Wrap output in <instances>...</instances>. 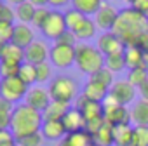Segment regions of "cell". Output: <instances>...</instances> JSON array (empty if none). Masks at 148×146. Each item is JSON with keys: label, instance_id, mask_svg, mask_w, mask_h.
Segmentation results:
<instances>
[{"label": "cell", "instance_id": "44", "mask_svg": "<svg viewBox=\"0 0 148 146\" xmlns=\"http://www.w3.org/2000/svg\"><path fill=\"white\" fill-rule=\"evenodd\" d=\"M11 122H12V111L0 110V130L11 129Z\"/></svg>", "mask_w": 148, "mask_h": 146}, {"label": "cell", "instance_id": "2", "mask_svg": "<svg viewBox=\"0 0 148 146\" xmlns=\"http://www.w3.org/2000/svg\"><path fill=\"white\" fill-rule=\"evenodd\" d=\"M44 123L42 111L28 106L26 103L16 104L12 110V122H11V130L16 136V139L40 132V127Z\"/></svg>", "mask_w": 148, "mask_h": 146}, {"label": "cell", "instance_id": "25", "mask_svg": "<svg viewBox=\"0 0 148 146\" xmlns=\"http://www.w3.org/2000/svg\"><path fill=\"white\" fill-rule=\"evenodd\" d=\"M131 122H134V125H148V101L146 99H139L134 103L131 110Z\"/></svg>", "mask_w": 148, "mask_h": 146}, {"label": "cell", "instance_id": "18", "mask_svg": "<svg viewBox=\"0 0 148 146\" xmlns=\"http://www.w3.org/2000/svg\"><path fill=\"white\" fill-rule=\"evenodd\" d=\"M113 136H115V146H136L134 127H131V123L113 127Z\"/></svg>", "mask_w": 148, "mask_h": 146}, {"label": "cell", "instance_id": "26", "mask_svg": "<svg viewBox=\"0 0 148 146\" xmlns=\"http://www.w3.org/2000/svg\"><path fill=\"white\" fill-rule=\"evenodd\" d=\"M71 7L77 9L79 12H82L84 16H92L99 11V7L103 5V0H71Z\"/></svg>", "mask_w": 148, "mask_h": 146}, {"label": "cell", "instance_id": "41", "mask_svg": "<svg viewBox=\"0 0 148 146\" xmlns=\"http://www.w3.org/2000/svg\"><path fill=\"white\" fill-rule=\"evenodd\" d=\"M14 19H16V11L11 5H4V9L0 11V23H11V25H14Z\"/></svg>", "mask_w": 148, "mask_h": 146}, {"label": "cell", "instance_id": "5", "mask_svg": "<svg viewBox=\"0 0 148 146\" xmlns=\"http://www.w3.org/2000/svg\"><path fill=\"white\" fill-rule=\"evenodd\" d=\"M103 118L112 127L125 125L131 122V110H127V106L124 104H119L113 98L106 96L103 101Z\"/></svg>", "mask_w": 148, "mask_h": 146}, {"label": "cell", "instance_id": "13", "mask_svg": "<svg viewBox=\"0 0 148 146\" xmlns=\"http://www.w3.org/2000/svg\"><path fill=\"white\" fill-rule=\"evenodd\" d=\"M77 110H80L82 117L86 118V122H91V120H98V118H103V103H98V101H91L87 99L86 96H79L77 98Z\"/></svg>", "mask_w": 148, "mask_h": 146}, {"label": "cell", "instance_id": "19", "mask_svg": "<svg viewBox=\"0 0 148 146\" xmlns=\"http://www.w3.org/2000/svg\"><path fill=\"white\" fill-rule=\"evenodd\" d=\"M124 59H125V68H129V70L141 68L143 66V59H145V52L138 45H125Z\"/></svg>", "mask_w": 148, "mask_h": 146}, {"label": "cell", "instance_id": "55", "mask_svg": "<svg viewBox=\"0 0 148 146\" xmlns=\"http://www.w3.org/2000/svg\"><path fill=\"white\" fill-rule=\"evenodd\" d=\"M91 146H98V144H94V143H92V144H91Z\"/></svg>", "mask_w": 148, "mask_h": 146}, {"label": "cell", "instance_id": "37", "mask_svg": "<svg viewBox=\"0 0 148 146\" xmlns=\"http://www.w3.org/2000/svg\"><path fill=\"white\" fill-rule=\"evenodd\" d=\"M136 146H148V125H134Z\"/></svg>", "mask_w": 148, "mask_h": 146}, {"label": "cell", "instance_id": "17", "mask_svg": "<svg viewBox=\"0 0 148 146\" xmlns=\"http://www.w3.org/2000/svg\"><path fill=\"white\" fill-rule=\"evenodd\" d=\"M35 40V33L32 30L30 25H23V23H18L14 25V35H12V44L26 49L32 42Z\"/></svg>", "mask_w": 148, "mask_h": 146}, {"label": "cell", "instance_id": "33", "mask_svg": "<svg viewBox=\"0 0 148 146\" xmlns=\"http://www.w3.org/2000/svg\"><path fill=\"white\" fill-rule=\"evenodd\" d=\"M146 78H148V71H146L143 66H141V68H132V70H129V73H127V82H129L131 85H134L136 89H139Z\"/></svg>", "mask_w": 148, "mask_h": 146}, {"label": "cell", "instance_id": "28", "mask_svg": "<svg viewBox=\"0 0 148 146\" xmlns=\"http://www.w3.org/2000/svg\"><path fill=\"white\" fill-rule=\"evenodd\" d=\"M96 23H94V19H91V18H87L75 31H73V33H75V37H77V40H91L94 35H96Z\"/></svg>", "mask_w": 148, "mask_h": 146}, {"label": "cell", "instance_id": "40", "mask_svg": "<svg viewBox=\"0 0 148 146\" xmlns=\"http://www.w3.org/2000/svg\"><path fill=\"white\" fill-rule=\"evenodd\" d=\"M0 146H18V143H16V136L12 134L11 129L0 130Z\"/></svg>", "mask_w": 148, "mask_h": 146}, {"label": "cell", "instance_id": "16", "mask_svg": "<svg viewBox=\"0 0 148 146\" xmlns=\"http://www.w3.org/2000/svg\"><path fill=\"white\" fill-rule=\"evenodd\" d=\"M63 125L66 129V134L68 132H75V130H84L86 129V118L82 117L80 110L77 108H70L68 113L63 117Z\"/></svg>", "mask_w": 148, "mask_h": 146}, {"label": "cell", "instance_id": "46", "mask_svg": "<svg viewBox=\"0 0 148 146\" xmlns=\"http://www.w3.org/2000/svg\"><path fill=\"white\" fill-rule=\"evenodd\" d=\"M138 92L141 94V99H146V101H148V78L143 82V85L138 89Z\"/></svg>", "mask_w": 148, "mask_h": 146}, {"label": "cell", "instance_id": "38", "mask_svg": "<svg viewBox=\"0 0 148 146\" xmlns=\"http://www.w3.org/2000/svg\"><path fill=\"white\" fill-rule=\"evenodd\" d=\"M49 12H51V9H47V7H37V11H35V16H33V21H32V25L35 26V28H42L44 26V23H45V19L49 18Z\"/></svg>", "mask_w": 148, "mask_h": 146}, {"label": "cell", "instance_id": "14", "mask_svg": "<svg viewBox=\"0 0 148 146\" xmlns=\"http://www.w3.org/2000/svg\"><path fill=\"white\" fill-rule=\"evenodd\" d=\"M25 103L38 111H44L49 103H51V96H49V91L47 89H42V87H33L28 91L26 98H25Z\"/></svg>", "mask_w": 148, "mask_h": 146}, {"label": "cell", "instance_id": "54", "mask_svg": "<svg viewBox=\"0 0 148 146\" xmlns=\"http://www.w3.org/2000/svg\"><path fill=\"white\" fill-rule=\"evenodd\" d=\"M4 5H5V4H4V0H0V11L4 9Z\"/></svg>", "mask_w": 148, "mask_h": 146}, {"label": "cell", "instance_id": "30", "mask_svg": "<svg viewBox=\"0 0 148 146\" xmlns=\"http://www.w3.org/2000/svg\"><path fill=\"white\" fill-rule=\"evenodd\" d=\"M86 19H87V16H84L82 12H79L77 9H73V7L64 11V21H66V28L70 31H75Z\"/></svg>", "mask_w": 148, "mask_h": 146}, {"label": "cell", "instance_id": "11", "mask_svg": "<svg viewBox=\"0 0 148 146\" xmlns=\"http://www.w3.org/2000/svg\"><path fill=\"white\" fill-rule=\"evenodd\" d=\"M49 47L44 40H33L26 49H25V63H30L33 66L47 63L49 57Z\"/></svg>", "mask_w": 148, "mask_h": 146}, {"label": "cell", "instance_id": "32", "mask_svg": "<svg viewBox=\"0 0 148 146\" xmlns=\"http://www.w3.org/2000/svg\"><path fill=\"white\" fill-rule=\"evenodd\" d=\"M18 77L30 87L37 82V71H35V66L30 64V63H23L19 66V73H18Z\"/></svg>", "mask_w": 148, "mask_h": 146}, {"label": "cell", "instance_id": "8", "mask_svg": "<svg viewBox=\"0 0 148 146\" xmlns=\"http://www.w3.org/2000/svg\"><path fill=\"white\" fill-rule=\"evenodd\" d=\"M49 57L56 68H61V70L70 68L71 64H75V47L61 45V44L54 42V45L49 50Z\"/></svg>", "mask_w": 148, "mask_h": 146}, {"label": "cell", "instance_id": "43", "mask_svg": "<svg viewBox=\"0 0 148 146\" xmlns=\"http://www.w3.org/2000/svg\"><path fill=\"white\" fill-rule=\"evenodd\" d=\"M125 2L129 4V7L136 9L138 12H141L148 18V0H125Z\"/></svg>", "mask_w": 148, "mask_h": 146}, {"label": "cell", "instance_id": "4", "mask_svg": "<svg viewBox=\"0 0 148 146\" xmlns=\"http://www.w3.org/2000/svg\"><path fill=\"white\" fill-rule=\"evenodd\" d=\"M77 82L73 80L71 77L66 75H59L54 77L49 84V96L51 101H59V103H71L73 99L77 98Z\"/></svg>", "mask_w": 148, "mask_h": 146}, {"label": "cell", "instance_id": "29", "mask_svg": "<svg viewBox=\"0 0 148 146\" xmlns=\"http://www.w3.org/2000/svg\"><path fill=\"white\" fill-rule=\"evenodd\" d=\"M89 80H92V82H96V84H99V85H103V87H106V89L110 91V87H112L113 82H115V73L110 71V70L105 66V68H101L99 71H96L94 75H91Z\"/></svg>", "mask_w": 148, "mask_h": 146}, {"label": "cell", "instance_id": "27", "mask_svg": "<svg viewBox=\"0 0 148 146\" xmlns=\"http://www.w3.org/2000/svg\"><path fill=\"white\" fill-rule=\"evenodd\" d=\"M14 11H16V19H18L19 23H23V25H30V23L33 21V16H35L37 7L30 2V0H26V2L16 5Z\"/></svg>", "mask_w": 148, "mask_h": 146}, {"label": "cell", "instance_id": "3", "mask_svg": "<svg viewBox=\"0 0 148 146\" xmlns=\"http://www.w3.org/2000/svg\"><path fill=\"white\" fill-rule=\"evenodd\" d=\"M75 64L82 73L91 77L101 68H105V56L98 47L89 44H80L75 47Z\"/></svg>", "mask_w": 148, "mask_h": 146}, {"label": "cell", "instance_id": "47", "mask_svg": "<svg viewBox=\"0 0 148 146\" xmlns=\"http://www.w3.org/2000/svg\"><path fill=\"white\" fill-rule=\"evenodd\" d=\"M70 2L71 0H49V5H52L54 9H59V7H63V5H66Z\"/></svg>", "mask_w": 148, "mask_h": 146}, {"label": "cell", "instance_id": "53", "mask_svg": "<svg viewBox=\"0 0 148 146\" xmlns=\"http://www.w3.org/2000/svg\"><path fill=\"white\" fill-rule=\"evenodd\" d=\"M56 146H66V144H64V143H63V139H61V141H58V144H56Z\"/></svg>", "mask_w": 148, "mask_h": 146}, {"label": "cell", "instance_id": "21", "mask_svg": "<svg viewBox=\"0 0 148 146\" xmlns=\"http://www.w3.org/2000/svg\"><path fill=\"white\" fill-rule=\"evenodd\" d=\"M92 143L98 146H115V136H113V127L110 123H103L94 134H92Z\"/></svg>", "mask_w": 148, "mask_h": 146}, {"label": "cell", "instance_id": "20", "mask_svg": "<svg viewBox=\"0 0 148 146\" xmlns=\"http://www.w3.org/2000/svg\"><path fill=\"white\" fill-rule=\"evenodd\" d=\"M71 106L68 103H59V101H51L49 106L42 111V117H44V122L45 120H63V117L68 113Z\"/></svg>", "mask_w": 148, "mask_h": 146}, {"label": "cell", "instance_id": "42", "mask_svg": "<svg viewBox=\"0 0 148 146\" xmlns=\"http://www.w3.org/2000/svg\"><path fill=\"white\" fill-rule=\"evenodd\" d=\"M56 44H61V45H71V47H75V44H77V37H75V33L73 31H70V30H66L58 40H56Z\"/></svg>", "mask_w": 148, "mask_h": 146}, {"label": "cell", "instance_id": "49", "mask_svg": "<svg viewBox=\"0 0 148 146\" xmlns=\"http://www.w3.org/2000/svg\"><path fill=\"white\" fill-rule=\"evenodd\" d=\"M30 2L35 7H45V5H49V0H30Z\"/></svg>", "mask_w": 148, "mask_h": 146}, {"label": "cell", "instance_id": "9", "mask_svg": "<svg viewBox=\"0 0 148 146\" xmlns=\"http://www.w3.org/2000/svg\"><path fill=\"white\" fill-rule=\"evenodd\" d=\"M108 96L113 98L119 104L127 106V104L132 103L134 98H136V87L131 85L127 80H115L113 85H112L110 91H108Z\"/></svg>", "mask_w": 148, "mask_h": 146}, {"label": "cell", "instance_id": "45", "mask_svg": "<svg viewBox=\"0 0 148 146\" xmlns=\"http://www.w3.org/2000/svg\"><path fill=\"white\" fill-rule=\"evenodd\" d=\"M138 47L145 52V54H148V33H145L141 38H139V42H138Z\"/></svg>", "mask_w": 148, "mask_h": 146}, {"label": "cell", "instance_id": "34", "mask_svg": "<svg viewBox=\"0 0 148 146\" xmlns=\"http://www.w3.org/2000/svg\"><path fill=\"white\" fill-rule=\"evenodd\" d=\"M19 66H21V64H12V63L0 61V78H12V77H18Z\"/></svg>", "mask_w": 148, "mask_h": 146}, {"label": "cell", "instance_id": "50", "mask_svg": "<svg viewBox=\"0 0 148 146\" xmlns=\"http://www.w3.org/2000/svg\"><path fill=\"white\" fill-rule=\"evenodd\" d=\"M143 68L148 71V54H145V59H143Z\"/></svg>", "mask_w": 148, "mask_h": 146}, {"label": "cell", "instance_id": "24", "mask_svg": "<svg viewBox=\"0 0 148 146\" xmlns=\"http://www.w3.org/2000/svg\"><path fill=\"white\" fill-rule=\"evenodd\" d=\"M0 61L12 63V64H23L25 63V49L9 42V44H5V49H4V54H2Z\"/></svg>", "mask_w": 148, "mask_h": 146}, {"label": "cell", "instance_id": "31", "mask_svg": "<svg viewBox=\"0 0 148 146\" xmlns=\"http://www.w3.org/2000/svg\"><path fill=\"white\" fill-rule=\"evenodd\" d=\"M105 66L113 71V73H119L125 68V59H124V50L122 52H115V54H110L105 57Z\"/></svg>", "mask_w": 148, "mask_h": 146}, {"label": "cell", "instance_id": "1", "mask_svg": "<svg viewBox=\"0 0 148 146\" xmlns=\"http://www.w3.org/2000/svg\"><path fill=\"white\" fill-rule=\"evenodd\" d=\"M124 45H138L139 38L148 33V18L132 7L119 11V18L112 30Z\"/></svg>", "mask_w": 148, "mask_h": 146}, {"label": "cell", "instance_id": "10", "mask_svg": "<svg viewBox=\"0 0 148 146\" xmlns=\"http://www.w3.org/2000/svg\"><path fill=\"white\" fill-rule=\"evenodd\" d=\"M117 18H119V11L113 5H110L108 2H103V5L99 7V11L94 14V23L103 31H112L113 26H115Z\"/></svg>", "mask_w": 148, "mask_h": 146}, {"label": "cell", "instance_id": "52", "mask_svg": "<svg viewBox=\"0 0 148 146\" xmlns=\"http://www.w3.org/2000/svg\"><path fill=\"white\" fill-rule=\"evenodd\" d=\"M4 49H5V44L0 40V59H2V54H4Z\"/></svg>", "mask_w": 148, "mask_h": 146}, {"label": "cell", "instance_id": "7", "mask_svg": "<svg viewBox=\"0 0 148 146\" xmlns=\"http://www.w3.org/2000/svg\"><path fill=\"white\" fill-rule=\"evenodd\" d=\"M66 30H68V28H66V21H64V12H61V11H58V9H52V11L49 12V18L45 19L44 26L40 28V31L44 33V37L49 38V40H54V42H56Z\"/></svg>", "mask_w": 148, "mask_h": 146}, {"label": "cell", "instance_id": "22", "mask_svg": "<svg viewBox=\"0 0 148 146\" xmlns=\"http://www.w3.org/2000/svg\"><path fill=\"white\" fill-rule=\"evenodd\" d=\"M82 96H86L91 101L103 103L105 98L108 96V89L103 87V85H99V84H96V82H92V80H87L86 85H84V89H82Z\"/></svg>", "mask_w": 148, "mask_h": 146}, {"label": "cell", "instance_id": "39", "mask_svg": "<svg viewBox=\"0 0 148 146\" xmlns=\"http://www.w3.org/2000/svg\"><path fill=\"white\" fill-rule=\"evenodd\" d=\"M12 35H14V25L0 23V40L4 44H9V42H12Z\"/></svg>", "mask_w": 148, "mask_h": 146}, {"label": "cell", "instance_id": "36", "mask_svg": "<svg viewBox=\"0 0 148 146\" xmlns=\"http://www.w3.org/2000/svg\"><path fill=\"white\" fill-rule=\"evenodd\" d=\"M35 71H37V82H38V84L49 82V78H51V75H52V70H51V64H49V63L37 64V66H35Z\"/></svg>", "mask_w": 148, "mask_h": 146}, {"label": "cell", "instance_id": "6", "mask_svg": "<svg viewBox=\"0 0 148 146\" xmlns=\"http://www.w3.org/2000/svg\"><path fill=\"white\" fill-rule=\"evenodd\" d=\"M30 87L19 78V77H12V78H0V98L16 104L21 99L26 98Z\"/></svg>", "mask_w": 148, "mask_h": 146}, {"label": "cell", "instance_id": "23", "mask_svg": "<svg viewBox=\"0 0 148 146\" xmlns=\"http://www.w3.org/2000/svg\"><path fill=\"white\" fill-rule=\"evenodd\" d=\"M63 143L66 146H91L92 144V136L84 129V130H75L68 132L63 137Z\"/></svg>", "mask_w": 148, "mask_h": 146}, {"label": "cell", "instance_id": "51", "mask_svg": "<svg viewBox=\"0 0 148 146\" xmlns=\"http://www.w3.org/2000/svg\"><path fill=\"white\" fill-rule=\"evenodd\" d=\"M9 4H14V5H19V4H23V2H26V0H7Z\"/></svg>", "mask_w": 148, "mask_h": 146}, {"label": "cell", "instance_id": "12", "mask_svg": "<svg viewBox=\"0 0 148 146\" xmlns=\"http://www.w3.org/2000/svg\"><path fill=\"white\" fill-rule=\"evenodd\" d=\"M96 47L101 50V54L106 57L110 54H115V52H122L125 49V45L122 44V40L113 33V31H105L98 37V44Z\"/></svg>", "mask_w": 148, "mask_h": 146}, {"label": "cell", "instance_id": "48", "mask_svg": "<svg viewBox=\"0 0 148 146\" xmlns=\"http://www.w3.org/2000/svg\"><path fill=\"white\" fill-rule=\"evenodd\" d=\"M14 106H16V104H12V103H9V101H5V99H2V98H0V110L12 111V110H14Z\"/></svg>", "mask_w": 148, "mask_h": 146}, {"label": "cell", "instance_id": "15", "mask_svg": "<svg viewBox=\"0 0 148 146\" xmlns=\"http://www.w3.org/2000/svg\"><path fill=\"white\" fill-rule=\"evenodd\" d=\"M40 132L47 141H61L66 136V129L61 120H45L40 127Z\"/></svg>", "mask_w": 148, "mask_h": 146}, {"label": "cell", "instance_id": "35", "mask_svg": "<svg viewBox=\"0 0 148 146\" xmlns=\"http://www.w3.org/2000/svg\"><path fill=\"white\" fill-rule=\"evenodd\" d=\"M16 143H18V146H42L44 136H42V132H35V134L16 139Z\"/></svg>", "mask_w": 148, "mask_h": 146}]
</instances>
